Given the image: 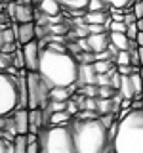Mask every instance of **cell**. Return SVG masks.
<instances>
[{
    "mask_svg": "<svg viewBox=\"0 0 143 153\" xmlns=\"http://www.w3.org/2000/svg\"><path fill=\"white\" fill-rule=\"evenodd\" d=\"M38 73L52 88H63L78 82L80 61L73 54H69L63 46L48 44L40 52Z\"/></svg>",
    "mask_w": 143,
    "mask_h": 153,
    "instance_id": "cell-1",
    "label": "cell"
},
{
    "mask_svg": "<svg viewBox=\"0 0 143 153\" xmlns=\"http://www.w3.org/2000/svg\"><path fill=\"white\" fill-rule=\"evenodd\" d=\"M76 153H109L113 146L101 119H73L69 124Z\"/></svg>",
    "mask_w": 143,
    "mask_h": 153,
    "instance_id": "cell-2",
    "label": "cell"
},
{
    "mask_svg": "<svg viewBox=\"0 0 143 153\" xmlns=\"http://www.w3.org/2000/svg\"><path fill=\"white\" fill-rule=\"evenodd\" d=\"M113 153H143V109H132L118 121Z\"/></svg>",
    "mask_w": 143,
    "mask_h": 153,
    "instance_id": "cell-3",
    "label": "cell"
},
{
    "mask_svg": "<svg viewBox=\"0 0 143 153\" xmlns=\"http://www.w3.org/2000/svg\"><path fill=\"white\" fill-rule=\"evenodd\" d=\"M38 143L40 153H76L69 124L44 126L38 132Z\"/></svg>",
    "mask_w": 143,
    "mask_h": 153,
    "instance_id": "cell-4",
    "label": "cell"
},
{
    "mask_svg": "<svg viewBox=\"0 0 143 153\" xmlns=\"http://www.w3.org/2000/svg\"><path fill=\"white\" fill-rule=\"evenodd\" d=\"M19 107V86L17 76L0 71V117L13 113Z\"/></svg>",
    "mask_w": 143,
    "mask_h": 153,
    "instance_id": "cell-5",
    "label": "cell"
},
{
    "mask_svg": "<svg viewBox=\"0 0 143 153\" xmlns=\"http://www.w3.org/2000/svg\"><path fill=\"white\" fill-rule=\"evenodd\" d=\"M27 90H29V109H44L48 105L52 86L42 79L38 71H29Z\"/></svg>",
    "mask_w": 143,
    "mask_h": 153,
    "instance_id": "cell-6",
    "label": "cell"
},
{
    "mask_svg": "<svg viewBox=\"0 0 143 153\" xmlns=\"http://www.w3.org/2000/svg\"><path fill=\"white\" fill-rule=\"evenodd\" d=\"M10 19L13 23H27L35 19L32 13V4H25V2H10L6 8Z\"/></svg>",
    "mask_w": 143,
    "mask_h": 153,
    "instance_id": "cell-7",
    "label": "cell"
},
{
    "mask_svg": "<svg viewBox=\"0 0 143 153\" xmlns=\"http://www.w3.org/2000/svg\"><path fill=\"white\" fill-rule=\"evenodd\" d=\"M40 42L31 40L23 44V54H25V69L27 71H38V63H40Z\"/></svg>",
    "mask_w": 143,
    "mask_h": 153,
    "instance_id": "cell-8",
    "label": "cell"
},
{
    "mask_svg": "<svg viewBox=\"0 0 143 153\" xmlns=\"http://www.w3.org/2000/svg\"><path fill=\"white\" fill-rule=\"evenodd\" d=\"M13 31H15L17 42L19 44H27L31 40H36V25L35 21H27V23H13Z\"/></svg>",
    "mask_w": 143,
    "mask_h": 153,
    "instance_id": "cell-9",
    "label": "cell"
},
{
    "mask_svg": "<svg viewBox=\"0 0 143 153\" xmlns=\"http://www.w3.org/2000/svg\"><path fill=\"white\" fill-rule=\"evenodd\" d=\"M86 38H88L90 50H92L94 54L107 50L109 42H111V38H109V33H97V35H92V33H88V36H86Z\"/></svg>",
    "mask_w": 143,
    "mask_h": 153,
    "instance_id": "cell-10",
    "label": "cell"
},
{
    "mask_svg": "<svg viewBox=\"0 0 143 153\" xmlns=\"http://www.w3.org/2000/svg\"><path fill=\"white\" fill-rule=\"evenodd\" d=\"M13 123H15V128H17V136L19 134H29V109H23L19 107L13 111Z\"/></svg>",
    "mask_w": 143,
    "mask_h": 153,
    "instance_id": "cell-11",
    "label": "cell"
},
{
    "mask_svg": "<svg viewBox=\"0 0 143 153\" xmlns=\"http://www.w3.org/2000/svg\"><path fill=\"white\" fill-rule=\"evenodd\" d=\"M42 128H44L42 109H29V134H38Z\"/></svg>",
    "mask_w": 143,
    "mask_h": 153,
    "instance_id": "cell-12",
    "label": "cell"
},
{
    "mask_svg": "<svg viewBox=\"0 0 143 153\" xmlns=\"http://www.w3.org/2000/svg\"><path fill=\"white\" fill-rule=\"evenodd\" d=\"M97 73L94 69V63H80V73H78V84H95Z\"/></svg>",
    "mask_w": 143,
    "mask_h": 153,
    "instance_id": "cell-13",
    "label": "cell"
},
{
    "mask_svg": "<svg viewBox=\"0 0 143 153\" xmlns=\"http://www.w3.org/2000/svg\"><path fill=\"white\" fill-rule=\"evenodd\" d=\"M74 90H76V84L63 86V88H52V92H50V100H57V102H67V100L73 98Z\"/></svg>",
    "mask_w": 143,
    "mask_h": 153,
    "instance_id": "cell-14",
    "label": "cell"
},
{
    "mask_svg": "<svg viewBox=\"0 0 143 153\" xmlns=\"http://www.w3.org/2000/svg\"><path fill=\"white\" fill-rule=\"evenodd\" d=\"M38 10H40L46 17H55L61 10V4H59V0H40Z\"/></svg>",
    "mask_w": 143,
    "mask_h": 153,
    "instance_id": "cell-15",
    "label": "cell"
},
{
    "mask_svg": "<svg viewBox=\"0 0 143 153\" xmlns=\"http://www.w3.org/2000/svg\"><path fill=\"white\" fill-rule=\"evenodd\" d=\"M118 92H120V96H122V98H126V100H133V98H136V90H133L132 76H130V75H122Z\"/></svg>",
    "mask_w": 143,
    "mask_h": 153,
    "instance_id": "cell-16",
    "label": "cell"
},
{
    "mask_svg": "<svg viewBox=\"0 0 143 153\" xmlns=\"http://www.w3.org/2000/svg\"><path fill=\"white\" fill-rule=\"evenodd\" d=\"M111 16L109 12H86L84 13V23L86 25H105L107 17Z\"/></svg>",
    "mask_w": 143,
    "mask_h": 153,
    "instance_id": "cell-17",
    "label": "cell"
},
{
    "mask_svg": "<svg viewBox=\"0 0 143 153\" xmlns=\"http://www.w3.org/2000/svg\"><path fill=\"white\" fill-rule=\"evenodd\" d=\"M73 115L69 111H55L50 117V126H63V124H71Z\"/></svg>",
    "mask_w": 143,
    "mask_h": 153,
    "instance_id": "cell-18",
    "label": "cell"
},
{
    "mask_svg": "<svg viewBox=\"0 0 143 153\" xmlns=\"http://www.w3.org/2000/svg\"><path fill=\"white\" fill-rule=\"evenodd\" d=\"M88 2L90 0H59V4L67 10H71L73 13H80L88 8Z\"/></svg>",
    "mask_w": 143,
    "mask_h": 153,
    "instance_id": "cell-19",
    "label": "cell"
},
{
    "mask_svg": "<svg viewBox=\"0 0 143 153\" xmlns=\"http://www.w3.org/2000/svg\"><path fill=\"white\" fill-rule=\"evenodd\" d=\"M13 153H29L27 151V134H19L13 140Z\"/></svg>",
    "mask_w": 143,
    "mask_h": 153,
    "instance_id": "cell-20",
    "label": "cell"
},
{
    "mask_svg": "<svg viewBox=\"0 0 143 153\" xmlns=\"http://www.w3.org/2000/svg\"><path fill=\"white\" fill-rule=\"evenodd\" d=\"M107 6H113V8H120V10H128L130 6H133L136 0H103Z\"/></svg>",
    "mask_w": 143,
    "mask_h": 153,
    "instance_id": "cell-21",
    "label": "cell"
},
{
    "mask_svg": "<svg viewBox=\"0 0 143 153\" xmlns=\"http://www.w3.org/2000/svg\"><path fill=\"white\" fill-rule=\"evenodd\" d=\"M114 63H116V65H132V54H130V50H120V52H118Z\"/></svg>",
    "mask_w": 143,
    "mask_h": 153,
    "instance_id": "cell-22",
    "label": "cell"
},
{
    "mask_svg": "<svg viewBox=\"0 0 143 153\" xmlns=\"http://www.w3.org/2000/svg\"><path fill=\"white\" fill-rule=\"evenodd\" d=\"M86 12H107V4L103 0H90Z\"/></svg>",
    "mask_w": 143,
    "mask_h": 153,
    "instance_id": "cell-23",
    "label": "cell"
},
{
    "mask_svg": "<svg viewBox=\"0 0 143 153\" xmlns=\"http://www.w3.org/2000/svg\"><path fill=\"white\" fill-rule=\"evenodd\" d=\"M114 94H116V90H114L111 84L99 86V98H114Z\"/></svg>",
    "mask_w": 143,
    "mask_h": 153,
    "instance_id": "cell-24",
    "label": "cell"
},
{
    "mask_svg": "<svg viewBox=\"0 0 143 153\" xmlns=\"http://www.w3.org/2000/svg\"><path fill=\"white\" fill-rule=\"evenodd\" d=\"M10 65H12V54L0 52V71H6Z\"/></svg>",
    "mask_w": 143,
    "mask_h": 153,
    "instance_id": "cell-25",
    "label": "cell"
},
{
    "mask_svg": "<svg viewBox=\"0 0 143 153\" xmlns=\"http://www.w3.org/2000/svg\"><path fill=\"white\" fill-rule=\"evenodd\" d=\"M126 29L128 25L124 21H114L113 19V23H111V33H126Z\"/></svg>",
    "mask_w": 143,
    "mask_h": 153,
    "instance_id": "cell-26",
    "label": "cell"
},
{
    "mask_svg": "<svg viewBox=\"0 0 143 153\" xmlns=\"http://www.w3.org/2000/svg\"><path fill=\"white\" fill-rule=\"evenodd\" d=\"M78 109H80V105L76 103V100H74V98L67 100V111H69L71 115H73V117H74L76 113H78Z\"/></svg>",
    "mask_w": 143,
    "mask_h": 153,
    "instance_id": "cell-27",
    "label": "cell"
},
{
    "mask_svg": "<svg viewBox=\"0 0 143 153\" xmlns=\"http://www.w3.org/2000/svg\"><path fill=\"white\" fill-rule=\"evenodd\" d=\"M137 33H139V29H137V21L132 23V25H128L126 35H128V38H130V40H136V38H137Z\"/></svg>",
    "mask_w": 143,
    "mask_h": 153,
    "instance_id": "cell-28",
    "label": "cell"
},
{
    "mask_svg": "<svg viewBox=\"0 0 143 153\" xmlns=\"http://www.w3.org/2000/svg\"><path fill=\"white\" fill-rule=\"evenodd\" d=\"M86 31L92 33V35H97V33H107L109 29L105 25H86Z\"/></svg>",
    "mask_w": 143,
    "mask_h": 153,
    "instance_id": "cell-29",
    "label": "cell"
},
{
    "mask_svg": "<svg viewBox=\"0 0 143 153\" xmlns=\"http://www.w3.org/2000/svg\"><path fill=\"white\" fill-rule=\"evenodd\" d=\"M132 10H133V13H136V17L141 19V17H143V0H137V2H133Z\"/></svg>",
    "mask_w": 143,
    "mask_h": 153,
    "instance_id": "cell-30",
    "label": "cell"
},
{
    "mask_svg": "<svg viewBox=\"0 0 143 153\" xmlns=\"http://www.w3.org/2000/svg\"><path fill=\"white\" fill-rule=\"evenodd\" d=\"M99 59H113V56L109 54V50H103V52L95 54V61H99Z\"/></svg>",
    "mask_w": 143,
    "mask_h": 153,
    "instance_id": "cell-31",
    "label": "cell"
},
{
    "mask_svg": "<svg viewBox=\"0 0 143 153\" xmlns=\"http://www.w3.org/2000/svg\"><path fill=\"white\" fill-rule=\"evenodd\" d=\"M0 153H8V140H0Z\"/></svg>",
    "mask_w": 143,
    "mask_h": 153,
    "instance_id": "cell-32",
    "label": "cell"
},
{
    "mask_svg": "<svg viewBox=\"0 0 143 153\" xmlns=\"http://www.w3.org/2000/svg\"><path fill=\"white\" fill-rule=\"evenodd\" d=\"M136 42H137V46H143V31L137 33V38H136Z\"/></svg>",
    "mask_w": 143,
    "mask_h": 153,
    "instance_id": "cell-33",
    "label": "cell"
},
{
    "mask_svg": "<svg viewBox=\"0 0 143 153\" xmlns=\"http://www.w3.org/2000/svg\"><path fill=\"white\" fill-rule=\"evenodd\" d=\"M137 29H139V31H143V17L137 19Z\"/></svg>",
    "mask_w": 143,
    "mask_h": 153,
    "instance_id": "cell-34",
    "label": "cell"
},
{
    "mask_svg": "<svg viewBox=\"0 0 143 153\" xmlns=\"http://www.w3.org/2000/svg\"><path fill=\"white\" fill-rule=\"evenodd\" d=\"M2 46H4V38H2V29H0V50H2Z\"/></svg>",
    "mask_w": 143,
    "mask_h": 153,
    "instance_id": "cell-35",
    "label": "cell"
},
{
    "mask_svg": "<svg viewBox=\"0 0 143 153\" xmlns=\"http://www.w3.org/2000/svg\"><path fill=\"white\" fill-rule=\"evenodd\" d=\"M0 140H2V128H0Z\"/></svg>",
    "mask_w": 143,
    "mask_h": 153,
    "instance_id": "cell-36",
    "label": "cell"
},
{
    "mask_svg": "<svg viewBox=\"0 0 143 153\" xmlns=\"http://www.w3.org/2000/svg\"><path fill=\"white\" fill-rule=\"evenodd\" d=\"M10 2H19V0H10Z\"/></svg>",
    "mask_w": 143,
    "mask_h": 153,
    "instance_id": "cell-37",
    "label": "cell"
},
{
    "mask_svg": "<svg viewBox=\"0 0 143 153\" xmlns=\"http://www.w3.org/2000/svg\"><path fill=\"white\" fill-rule=\"evenodd\" d=\"M0 6H2V0H0Z\"/></svg>",
    "mask_w": 143,
    "mask_h": 153,
    "instance_id": "cell-38",
    "label": "cell"
},
{
    "mask_svg": "<svg viewBox=\"0 0 143 153\" xmlns=\"http://www.w3.org/2000/svg\"><path fill=\"white\" fill-rule=\"evenodd\" d=\"M136 2H137V0H136Z\"/></svg>",
    "mask_w": 143,
    "mask_h": 153,
    "instance_id": "cell-39",
    "label": "cell"
}]
</instances>
